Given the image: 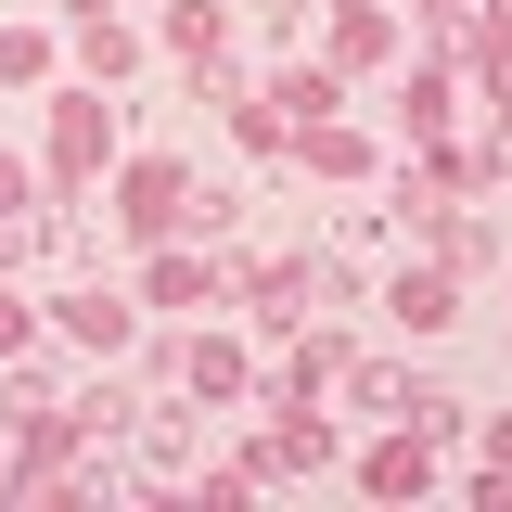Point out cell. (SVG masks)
<instances>
[{"label":"cell","instance_id":"obj_1","mask_svg":"<svg viewBox=\"0 0 512 512\" xmlns=\"http://www.w3.org/2000/svg\"><path fill=\"white\" fill-rule=\"evenodd\" d=\"M167 231H192V167L180 154H128L116 167V244H167Z\"/></svg>","mask_w":512,"mask_h":512},{"label":"cell","instance_id":"obj_2","mask_svg":"<svg viewBox=\"0 0 512 512\" xmlns=\"http://www.w3.org/2000/svg\"><path fill=\"white\" fill-rule=\"evenodd\" d=\"M103 154H116V103H103V90H52V205L90 180Z\"/></svg>","mask_w":512,"mask_h":512},{"label":"cell","instance_id":"obj_3","mask_svg":"<svg viewBox=\"0 0 512 512\" xmlns=\"http://www.w3.org/2000/svg\"><path fill=\"white\" fill-rule=\"evenodd\" d=\"M308 282H320L308 256H244V269H231V295H244V308L269 320V333H282V320H295V295H308Z\"/></svg>","mask_w":512,"mask_h":512},{"label":"cell","instance_id":"obj_4","mask_svg":"<svg viewBox=\"0 0 512 512\" xmlns=\"http://www.w3.org/2000/svg\"><path fill=\"white\" fill-rule=\"evenodd\" d=\"M384 308H397V333H448V320H461V269H436V256H423V269H397V295H384Z\"/></svg>","mask_w":512,"mask_h":512},{"label":"cell","instance_id":"obj_5","mask_svg":"<svg viewBox=\"0 0 512 512\" xmlns=\"http://www.w3.org/2000/svg\"><path fill=\"white\" fill-rule=\"evenodd\" d=\"M52 320H64V346H90V359H116V346H128V295H103V282L52 295Z\"/></svg>","mask_w":512,"mask_h":512},{"label":"cell","instance_id":"obj_6","mask_svg":"<svg viewBox=\"0 0 512 512\" xmlns=\"http://www.w3.org/2000/svg\"><path fill=\"white\" fill-rule=\"evenodd\" d=\"M180 384H192V397H244V384H256V359L231 346V333H192V346H180Z\"/></svg>","mask_w":512,"mask_h":512},{"label":"cell","instance_id":"obj_7","mask_svg":"<svg viewBox=\"0 0 512 512\" xmlns=\"http://www.w3.org/2000/svg\"><path fill=\"white\" fill-rule=\"evenodd\" d=\"M397 52V13L384 0H333V64H384Z\"/></svg>","mask_w":512,"mask_h":512},{"label":"cell","instance_id":"obj_8","mask_svg":"<svg viewBox=\"0 0 512 512\" xmlns=\"http://www.w3.org/2000/svg\"><path fill=\"white\" fill-rule=\"evenodd\" d=\"M320 448H333V436H320L308 410H282V423H269V436H256V448H244V474H308Z\"/></svg>","mask_w":512,"mask_h":512},{"label":"cell","instance_id":"obj_9","mask_svg":"<svg viewBox=\"0 0 512 512\" xmlns=\"http://www.w3.org/2000/svg\"><path fill=\"white\" fill-rule=\"evenodd\" d=\"M295 154H308L320 180H372V141H359V128H346V116H320V128H295Z\"/></svg>","mask_w":512,"mask_h":512},{"label":"cell","instance_id":"obj_10","mask_svg":"<svg viewBox=\"0 0 512 512\" xmlns=\"http://www.w3.org/2000/svg\"><path fill=\"white\" fill-rule=\"evenodd\" d=\"M167 52H180V64H218V52H231V13H218V0H167Z\"/></svg>","mask_w":512,"mask_h":512},{"label":"cell","instance_id":"obj_11","mask_svg":"<svg viewBox=\"0 0 512 512\" xmlns=\"http://www.w3.org/2000/svg\"><path fill=\"white\" fill-rule=\"evenodd\" d=\"M359 474H372L384 500H410V487L436 474V448H423V436H384V448H359Z\"/></svg>","mask_w":512,"mask_h":512},{"label":"cell","instance_id":"obj_12","mask_svg":"<svg viewBox=\"0 0 512 512\" xmlns=\"http://www.w3.org/2000/svg\"><path fill=\"white\" fill-rule=\"evenodd\" d=\"M397 116H410V141H448V116H461V77H448V64H423Z\"/></svg>","mask_w":512,"mask_h":512},{"label":"cell","instance_id":"obj_13","mask_svg":"<svg viewBox=\"0 0 512 512\" xmlns=\"http://www.w3.org/2000/svg\"><path fill=\"white\" fill-rule=\"evenodd\" d=\"M269 103H282V116H295V128H320V116H346V90H333V64H295V77H282Z\"/></svg>","mask_w":512,"mask_h":512},{"label":"cell","instance_id":"obj_14","mask_svg":"<svg viewBox=\"0 0 512 512\" xmlns=\"http://www.w3.org/2000/svg\"><path fill=\"white\" fill-rule=\"evenodd\" d=\"M141 295H154V308H205V295H218V269H205V256H154V282H141Z\"/></svg>","mask_w":512,"mask_h":512},{"label":"cell","instance_id":"obj_15","mask_svg":"<svg viewBox=\"0 0 512 512\" xmlns=\"http://www.w3.org/2000/svg\"><path fill=\"white\" fill-rule=\"evenodd\" d=\"M0 77L39 90V77H52V26H0Z\"/></svg>","mask_w":512,"mask_h":512},{"label":"cell","instance_id":"obj_16","mask_svg":"<svg viewBox=\"0 0 512 512\" xmlns=\"http://www.w3.org/2000/svg\"><path fill=\"white\" fill-rule=\"evenodd\" d=\"M77 64H90V77H128V64H141V39H128L116 13H90V39H77Z\"/></svg>","mask_w":512,"mask_h":512},{"label":"cell","instance_id":"obj_17","mask_svg":"<svg viewBox=\"0 0 512 512\" xmlns=\"http://www.w3.org/2000/svg\"><path fill=\"white\" fill-rule=\"evenodd\" d=\"M26 346H39V308H26V295H0V359H26Z\"/></svg>","mask_w":512,"mask_h":512},{"label":"cell","instance_id":"obj_18","mask_svg":"<svg viewBox=\"0 0 512 512\" xmlns=\"http://www.w3.org/2000/svg\"><path fill=\"white\" fill-rule=\"evenodd\" d=\"M26 205H39V167H26V154H0V218H26Z\"/></svg>","mask_w":512,"mask_h":512},{"label":"cell","instance_id":"obj_19","mask_svg":"<svg viewBox=\"0 0 512 512\" xmlns=\"http://www.w3.org/2000/svg\"><path fill=\"white\" fill-rule=\"evenodd\" d=\"M423 13H436V26H474V0H423Z\"/></svg>","mask_w":512,"mask_h":512},{"label":"cell","instance_id":"obj_20","mask_svg":"<svg viewBox=\"0 0 512 512\" xmlns=\"http://www.w3.org/2000/svg\"><path fill=\"white\" fill-rule=\"evenodd\" d=\"M64 13H77V26H90V13H116V0H64Z\"/></svg>","mask_w":512,"mask_h":512}]
</instances>
